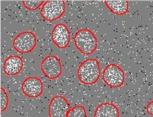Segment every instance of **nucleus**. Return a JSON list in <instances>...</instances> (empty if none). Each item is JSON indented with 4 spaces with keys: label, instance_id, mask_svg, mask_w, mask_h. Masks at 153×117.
Returning a JSON list of instances; mask_svg holds the SVG:
<instances>
[{
    "label": "nucleus",
    "instance_id": "obj_13",
    "mask_svg": "<svg viewBox=\"0 0 153 117\" xmlns=\"http://www.w3.org/2000/svg\"><path fill=\"white\" fill-rule=\"evenodd\" d=\"M85 108L81 105H77L70 109L66 117H87Z\"/></svg>",
    "mask_w": 153,
    "mask_h": 117
},
{
    "label": "nucleus",
    "instance_id": "obj_3",
    "mask_svg": "<svg viewBox=\"0 0 153 117\" xmlns=\"http://www.w3.org/2000/svg\"><path fill=\"white\" fill-rule=\"evenodd\" d=\"M65 3L63 1L45 2L40 10V15L46 21L53 22L59 19L65 14Z\"/></svg>",
    "mask_w": 153,
    "mask_h": 117
},
{
    "label": "nucleus",
    "instance_id": "obj_2",
    "mask_svg": "<svg viewBox=\"0 0 153 117\" xmlns=\"http://www.w3.org/2000/svg\"><path fill=\"white\" fill-rule=\"evenodd\" d=\"M75 46L84 55H91L97 48V38L93 32L88 29H81L75 34Z\"/></svg>",
    "mask_w": 153,
    "mask_h": 117
},
{
    "label": "nucleus",
    "instance_id": "obj_14",
    "mask_svg": "<svg viewBox=\"0 0 153 117\" xmlns=\"http://www.w3.org/2000/svg\"><path fill=\"white\" fill-rule=\"evenodd\" d=\"M0 114L7 109L8 105V96L5 89L3 87L1 88L0 97Z\"/></svg>",
    "mask_w": 153,
    "mask_h": 117
},
{
    "label": "nucleus",
    "instance_id": "obj_10",
    "mask_svg": "<svg viewBox=\"0 0 153 117\" xmlns=\"http://www.w3.org/2000/svg\"><path fill=\"white\" fill-rule=\"evenodd\" d=\"M23 68V60L19 56H9L4 63V71L8 76L17 75L21 72Z\"/></svg>",
    "mask_w": 153,
    "mask_h": 117
},
{
    "label": "nucleus",
    "instance_id": "obj_6",
    "mask_svg": "<svg viewBox=\"0 0 153 117\" xmlns=\"http://www.w3.org/2000/svg\"><path fill=\"white\" fill-rule=\"evenodd\" d=\"M41 70L45 76L50 79H56L62 73V66L57 56L45 57L41 63Z\"/></svg>",
    "mask_w": 153,
    "mask_h": 117
},
{
    "label": "nucleus",
    "instance_id": "obj_7",
    "mask_svg": "<svg viewBox=\"0 0 153 117\" xmlns=\"http://www.w3.org/2000/svg\"><path fill=\"white\" fill-rule=\"evenodd\" d=\"M70 104L64 96L57 95L51 99L49 105L50 117H66L70 110Z\"/></svg>",
    "mask_w": 153,
    "mask_h": 117
},
{
    "label": "nucleus",
    "instance_id": "obj_9",
    "mask_svg": "<svg viewBox=\"0 0 153 117\" xmlns=\"http://www.w3.org/2000/svg\"><path fill=\"white\" fill-rule=\"evenodd\" d=\"M53 42L59 48H65L71 41L70 30L66 25L59 23L54 26L52 32Z\"/></svg>",
    "mask_w": 153,
    "mask_h": 117
},
{
    "label": "nucleus",
    "instance_id": "obj_12",
    "mask_svg": "<svg viewBox=\"0 0 153 117\" xmlns=\"http://www.w3.org/2000/svg\"><path fill=\"white\" fill-rule=\"evenodd\" d=\"M104 3L113 13L118 16L125 15L129 10V2L127 1H105Z\"/></svg>",
    "mask_w": 153,
    "mask_h": 117
},
{
    "label": "nucleus",
    "instance_id": "obj_15",
    "mask_svg": "<svg viewBox=\"0 0 153 117\" xmlns=\"http://www.w3.org/2000/svg\"><path fill=\"white\" fill-rule=\"evenodd\" d=\"M45 2L44 1H24L22 3L26 9L30 10H35L38 9Z\"/></svg>",
    "mask_w": 153,
    "mask_h": 117
},
{
    "label": "nucleus",
    "instance_id": "obj_16",
    "mask_svg": "<svg viewBox=\"0 0 153 117\" xmlns=\"http://www.w3.org/2000/svg\"><path fill=\"white\" fill-rule=\"evenodd\" d=\"M146 112L148 114L150 115H153V101L152 100L149 103L146 107Z\"/></svg>",
    "mask_w": 153,
    "mask_h": 117
},
{
    "label": "nucleus",
    "instance_id": "obj_5",
    "mask_svg": "<svg viewBox=\"0 0 153 117\" xmlns=\"http://www.w3.org/2000/svg\"><path fill=\"white\" fill-rule=\"evenodd\" d=\"M36 45V37L31 31H26L19 33L13 40V47L16 51L22 53H28Z\"/></svg>",
    "mask_w": 153,
    "mask_h": 117
},
{
    "label": "nucleus",
    "instance_id": "obj_8",
    "mask_svg": "<svg viewBox=\"0 0 153 117\" xmlns=\"http://www.w3.org/2000/svg\"><path fill=\"white\" fill-rule=\"evenodd\" d=\"M21 89L23 94L28 97L37 98L43 92V83L38 77H28L23 81Z\"/></svg>",
    "mask_w": 153,
    "mask_h": 117
},
{
    "label": "nucleus",
    "instance_id": "obj_19",
    "mask_svg": "<svg viewBox=\"0 0 153 117\" xmlns=\"http://www.w3.org/2000/svg\"><path fill=\"white\" fill-rule=\"evenodd\" d=\"M71 1H73V0H71ZM74 1H76V0H74Z\"/></svg>",
    "mask_w": 153,
    "mask_h": 117
},
{
    "label": "nucleus",
    "instance_id": "obj_4",
    "mask_svg": "<svg viewBox=\"0 0 153 117\" xmlns=\"http://www.w3.org/2000/svg\"><path fill=\"white\" fill-rule=\"evenodd\" d=\"M125 77L123 70L120 66L114 63L108 65L103 71V80L110 87H121L124 84Z\"/></svg>",
    "mask_w": 153,
    "mask_h": 117
},
{
    "label": "nucleus",
    "instance_id": "obj_1",
    "mask_svg": "<svg viewBox=\"0 0 153 117\" xmlns=\"http://www.w3.org/2000/svg\"><path fill=\"white\" fill-rule=\"evenodd\" d=\"M101 75L99 63L96 59H88L82 63L77 70V76L80 82L85 84H94Z\"/></svg>",
    "mask_w": 153,
    "mask_h": 117
},
{
    "label": "nucleus",
    "instance_id": "obj_17",
    "mask_svg": "<svg viewBox=\"0 0 153 117\" xmlns=\"http://www.w3.org/2000/svg\"><path fill=\"white\" fill-rule=\"evenodd\" d=\"M104 1H114V0H104Z\"/></svg>",
    "mask_w": 153,
    "mask_h": 117
},
{
    "label": "nucleus",
    "instance_id": "obj_18",
    "mask_svg": "<svg viewBox=\"0 0 153 117\" xmlns=\"http://www.w3.org/2000/svg\"><path fill=\"white\" fill-rule=\"evenodd\" d=\"M55 1H65V0H55Z\"/></svg>",
    "mask_w": 153,
    "mask_h": 117
},
{
    "label": "nucleus",
    "instance_id": "obj_11",
    "mask_svg": "<svg viewBox=\"0 0 153 117\" xmlns=\"http://www.w3.org/2000/svg\"><path fill=\"white\" fill-rule=\"evenodd\" d=\"M120 116L118 108L113 103H103L96 108L94 117H119Z\"/></svg>",
    "mask_w": 153,
    "mask_h": 117
}]
</instances>
